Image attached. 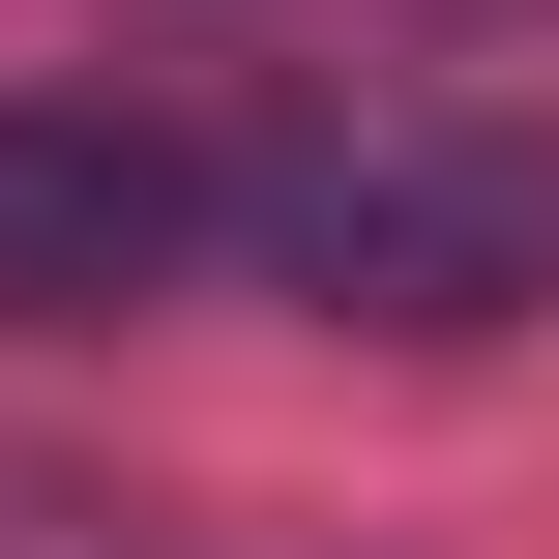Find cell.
I'll use <instances>...</instances> for the list:
<instances>
[{
  "mask_svg": "<svg viewBox=\"0 0 559 559\" xmlns=\"http://www.w3.org/2000/svg\"><path fill=\"white\" fill-rule=\"evenodd\" d=\"M177 236H206V147L177 118L0 88V324H118V295H177Z\"/></svg>",
  "mask_w": 559,
  "mask_h": 559,
  "instance_id": "cell-2",
  "label": "cell"
},
{
  "mask_svg": "<svg viewBox=\"0 0 559 559\" xmlns=\"http://www.w3.org/2000/svg\"><path fill=\"white\" fill-rule=\"evenodd\" d=\"M236 206H265V265L354 295V324H531L559 295V147H501V118H295Z\"/></svg>",
  "mask_w": 559,
  "mask_h": 559,
  "instance_id": "cell-1",
  "label": "cell"
}]
</instances>
